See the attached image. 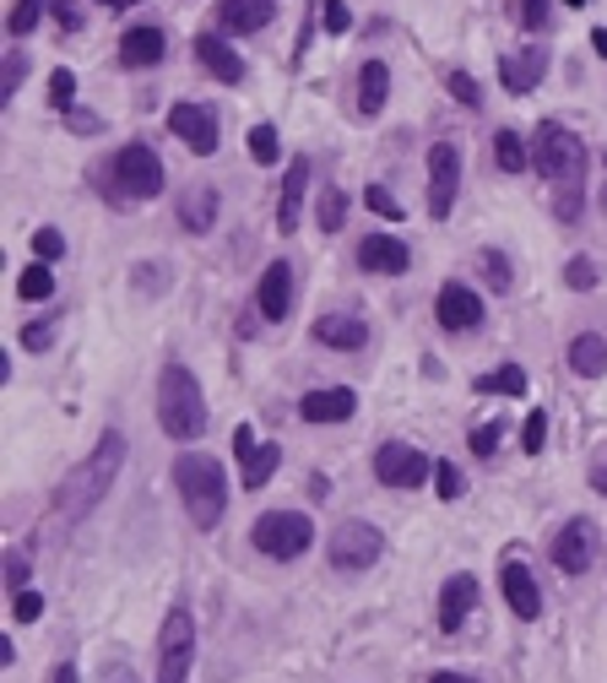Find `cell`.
I'll list each match as a JSON object with an SVG mask.
<instances>
[{
  "label": "cell",
  "instance_id": "6da1fadb",
  "mask_svg": "<svg viewBox=\"0 0 607 683\" xmlns=\"http://www.w3.org/2000/svg\"><path fill=\"white\" fill-rule=\"evenodd\" d=\"M120 472H126V434H120V428H104L98 445L82 456V467L60 483V510H66V516H93V510L109 499V488L120 483Z\"/></svg>",
  "mask_w": 607,
  "mask_h": 683
},
{
  "label": "cell",
  "instance_id": "7a4b0ae2",
  "mask_svg": "<svg viewBox=\"0 0 607 683\" xmlns=\"http://www.w3.org/2000/svg\"><path fill=\"white\" fill-rule=\"evenodd\" d=\"M174 488H179V505H185L195 532L223 527V516H228V478H223L217 456H206V450L174 456Z\"/></svg>",
  "mask_w": 607,
  "mask_h": 683
},
{
  "label": "cell",
  "instance_id": "3957f363",
  "mask_svg": "<svg viewBox=\"0 0 607 683\" xmlns=\"http://www.w3.org/2000/svg\"><path fill=\"white\" fill-rule=\"evenodd\" d=\"M157 428L179 445H195L206 434V397L185 364H163L157 375Z\"/></svg>",
  "mask_w": 607,
  "mask_h": 683
},
{
  "label": "cell",
  "instance_id": "277c9868",
  "mask_svg": "<svg viewBox=\"0 0 607 683\" xmlns=\"http://www.w3.org/2000/svg\"><path fill=\"white\" fill-rule=\"evenodd\" d=\"M532 163H537V174L554 179V185L586 179V141L575 137L570 126H559V120H543L537 137H532Z\"/></svg>",
  "mask_w": 607,
  "mask_h": 683
},
{
  "label": "cell",
  "instance_id": "5b68a950",
  "mask_svg": "<svg viewBox=\"0 0 607 683\" xmlns=\"http://www.w3.org/2000/svg\"><path fill=\"white\" fill-rule=\"evenodd\" d=\"M109 179H115V201H152V196H163V185H168V174H163V157L152 152L147 141H126L120 152H115V163H109Z\"/></svg>",
  "mask_w": 607,
  "mask_h": 683
},
{
  "label": "cell",
  "instance_id": "8992f818",
  "mask_svg": "<svg viewBox=\"0 0 607 683\" xmlns=\"http://www.w3.org/2000/svg\"><path fill=\"white\" fill-rule=\"evenodd\" d=\"M250 547L255 553H266V558H304L309 547H314V521L304 516V510H266V516H255V527H250Z\"/></svg>",
  "mask_w": 607,
  "mask_h": 683
},
{
  "label": "cell",
  "instance_id": "52a82bcc",
  "mask_svg": "<svg viewBox=\"0 0 607 683\" xmlns=\"http://www.w3.org/2000/svg\"><path fill=\"white\" fill-rule=\"evenodd\" d=\"M195 668V619L190 608H168L157 629V683H190Z\"/></svg>",
  "mask_w": 607,
  "mask_h": 683
},
{
  "label": "cell",
  "instance_id": "ba28073f",
  "mask_svg": "<svg viewBox=\"0 0 607 683\" xmlns=\"http://www.w3.org/2000/svg\"><path fill=\"white\" fill-rule=\"evenodd\" d=\"M325 553H331L336 569H369V564H380V553H385V532H380L374 521H336Z\"/></svg>",
  "mask_w": 607,
  "mask_h": 683
},
{
  "label": "cell",
  "instance_id": "9c48e42d",
  "mask_svg": "<svg viewBox=\"0 0 607 683\" xmlns=\"http://www.w3.org/2000/svg\"><path fill=\"white\" fill-rule=\"evenodd\" d=\"M429 456L418 450V445H407V439H385L380 450H374V478L385 483V488H424L429 483Z\"/></svg>",
  "mask_w": 607,
  "mask_h": 683
},
{
  "label": "cell",
  "instance_id": "30bf717a",
  "mask_svg": "<svg viewBox=\"0 0 607 683\" xmlns=\"http://www.w3.org/2000/svg\"><path fill=\"white\" fill-rule=\"evenodd\" d=\"M461 196V146L455 141H435L429 146V217L445 223Z\"/></svg>",
  "mask_w": 607,
  "mask_h": 683
},
{
  "label": "cell",
  "instance_id": "8fae6325",
  "mask_svg": "<svg viewBox=\"0 0 607 683\" xmlns=\"http://www.w3.org/2000/svg\"><path fill=\"white\" fill-rule=\"evenodd\" d=\"M597 547H603V532H597V521H586V516H570L559 532H554V564L564 569V575H586L592 564H597Z\"/></svg>",
  "mask_w": 607,
  "mask_h": 683
},
{
  "label": "cell",
  "instance_id": "7c38bea8",
  "mask_svg": "<svg viewBox=\"0 0 607 683\" xmlns=\"http://www.w3.org/2000/svg\"><path fill=\"white\" fill-rule=\"evenodd\" d=\"M499 591H504V602H510V613H515L521 624H537V619H543V591H537V580H532V569H526L521 553H510V558L499 564Z\"/></svg>",
  "mask_w": 607,
  "mask_h": 683
},
{
  "label": "cell",
  "instance_id": "4fadbf2b",
  "mask_svg": "<svg viewBox=\"0 0 607 683\" xmlns=\"http://www.w3.org/2000/svg\"><path fill=\"white\" fill-rule=\"evenodd\" d=\"M168 131L185 141L195 157H212V152L223 146L217 115H212V109H201V104H174V109H168Z\"/></svg>",
  "mask_w": 607,
  "mask_h": 683
},
{
  "label": "cell",
  "instance_id": "5bb4252c",
  "mask_svg": "<svg viewBox=\"0 0 607 683\" xmlns=\"http://www.w3.org/2000/svg\"><path fill=\"white\" fill-rule=\"evenodd\" d=\"M435 320H440L445 331H477V326H483V298H477V287L440 282V293H435Z\"/></svg>",
  "mask_w": 607,
  "mask_h": 683
},
{
  "label": "cell",
  "instance_id": "9a60e30c",
  "mask_svg": "<svg viewBox=\"0 0 607 683\" xmlns=\"http://www.w3.org/2000/svg\"><path fill=\"white\" fill-rule=\"evenodd\" d=\"M543 76H548V49H543V44H526V49H515V55H504V60H499V82H504V93H510V98L537 93V87H543Z\"/></svg>",
  "mask_w": 607,
  "mask_h": 683
},
{
  "label": "cell",
  "instance_id": "2e32d148",
  "mask_svg": "<svg viewBox=\"0 0 607 683\" xmlns=\"http://www.w3.org/2000/svg\"><path fill=\"white\" fill-rule=\"evenodd\" d=\"M309 337H314L320 348H331V353H364V348H369V326H364V315H347V309L320 315V320L309 326Z\"/></svg>",
  "mask_w": 607,
  "mask_h": 683
},
{
  "label": "cell",
  "instance_id": "e0dca14e",
  "mask_svg": "<svg viewBox=\"0 0 607 683\" xmlns=\"http://www.w3.org/2000/svg\"><path fill=\"white\" fill-rule=\"evenodd\" d=\"M407 267H413V250H407L396 234H369V239H358V272L402 276Z\"/></svg>",
  "mask_w": 607,
  "mask_h": 683
},
{
  "label": "cell",
  "instance_id": "ac0fdd59",
  "mask_svg": "<svg viewBox=\"0 0 607 683\" xmlns=\"http://www.w3.org/2000/svg\"><path fill=\"white\" fill-rule=\"evenodd\" d=\"M353 412H358V391L353 386H320V391H304L299 397L304 423H347Z\"/></svg>",
  "mask_w": 607,
  "mask_h": 683
},
{
  "label": "cell",
  "instance_id": "d6986e66",
  "mask_svg": "<svg viewBox=\"0 0 607 683\" xmlns=\"http://www.w3.org/2000/svg\"><path fill=\"white\" fill-rule=\"evenodd\" d=\"M255 304H261V320H288V309H294V267L288 261H272L261 272Z\"/></svg>",
  "mask_w": 607,
  "mask_h": 683
},
{
  "label": "cell",
  "instance_id": "ffe728a7",
  "mask_svg": "<svg viewBox=\"0 0 607 683\" xmlns=\"http://www.w3.org/2000/svg\"><path fill=\"white\" fill-rule=\"evenodd\" d=\"M477 597H483V586H477V575H466V569L440 586V629H445V635H455V629L472 619Z\"/></svg>",
  "mask_w": 607,
  "mask_h": 683
},
{
  "label": "cell",
  "instance_id": "44dd1931",
  "mask_svg": "<svg viewBox=\"0 0 607 683\" xmlns=\"http://www.w3.org/2000/svg\"><path fill=\"white\" fill-rule=\"evenodd\" d=\"M195 60H201L223 87H239V82H245V60H239V49H234L228 38H217V33H201V38H195Z\"/></svg>",
  "mask_w": 607,
  "mask_h": 683
},
{
  "label": "cell",
  "instance_id": "7402d4cb",
  "mask_svg": "<svg viewBox=\"0 0 607 683\" xmlns=\"http://www.w3.org/2000/svg\"><path fill=\"white\" fill-rule=\"evenodd\" d=\"M272 16H277V0H217V27L239 38L272 27Z\"/></svg>",
  "mask_w": 607,
  "mask_h": 683
},
{
  "label": "cell",
  "instance_id": "603a6c76",
  "mask_svg": "<svg viewBox=\"0 0 607 683\" xmlns=\"http://www.w3.org/2000/svg\"><path fill=\"white\" fill-rule=\"evenodd\" d=\"M217 207H223V196H217L212 185H190V190L179 196V228H185V234H212Z\"/></svg>",
  "mask_w": 607,
  "mask_h": 683
},
{
  "label": "cell",
  "instance_id": "cb8c5ba5",
  "mask_svg": "<svg viewBox=\"0 0 607 683\" xmlns=\"http://www.w3.org/2000/svg\"><path fill=\"white\" fill-rule=\"evenodd\" d=\"M163 55H168V38H163L157 27H131V33L120 38V66H126V71H152Z\"/></svg>",
  "mask_w": 607,
  "mask_h": 683
},
{
  "label": "cell",
  "instance_id": "d4e9b609",
  "mask_svg": "<svg viewBox=\"0 0 607 683\" xmlns=\"http://www.w3.org/2000/svg\"><path fill=\"white\" fill-rule=\"evenodd\" d=\"M304 190H309V157H294V168L283 174V201H277V234H294V228H299Z\"/></svg>",
  "mask_w": 607,
  "mask_h": 683
},
{
  "label": "cell",
  "instance_id": "484cf974",
  "mask_svg": "<svg viewBox=\"0 0 607 683\" xmlns=\"http://www.w3.org/2000/svg\"><path fill=\"white\" fill-rule=\"evenodd\" d=\"M570 369L581 375V380H603L607 375V337L603 331H581L575 342H570Z\"/></svg>",
  "mask_w": 607,
  "mask_h": 683
},
{
  "label": "cell",
  "instance_id": "4316f807",
  "mask_svg": "<svg viewBox=\"0 0 607 683\" xmlns=\"http://www.w3.org/2000/svg\"><path fill=\"white\" fill-rule=\"evenodd\" d=\"M391 98V66L385 60H364L358 66V115H380Z\"/></svg>",
  "mask_w": 607,
  "mask_h": 683
},
{
  "label": "cell",
  "instance_id": "83f0119b",
  "mask_svg": "<svg viewBox=\"0 0 607 683\" xmlns=\"http://www.w3.org/2000/svg\"><path fill=\"white\" fill-rule=\"evenodd\" d=\"M472 391H477V397H521V391H526V369H521V364H499L493 375H477Z\"/></svg>",
  "mask_w": 607,
  "mask_h": 683
},
{
  "label": "cell",
  "instance_id": "f1b7e54d",
  "mask_svg": "<svg viewBox=\"0 0 607 683\" xmlns=\"http://www.w3.org/2000/svg\"><path fill=\"white\" fill-rule=\"evenodd\" d=\"M493 163H499V174H526L532 152H526V141L515 131H493Z\"/></svg>",
  "mask_w": 607,
  "mask_h": 683
},
{
  "label": "cell",
  "instance_id": "f546056e",
  "mask_svg": "<svg viewBox=\"0 0 607 683\" xmlns=\"http://www.w3.org/2000/svg\"><path fill=\"white\" fill-rule=\"evenodd\" d=\"M16 298H22V304H44V298H55V272H49V261H33L27 272L16 276Z\"/></svg>",
  "mask_w": 607,
  "mask_h": 683
},
{
  "label": "cell",
  "instance_id": "4dcf8cb0",
  "mask_svg": "<svg viewBox=\"0 0 607 683\" xmlns=\"http://www.w3.org/2000/svg\"><path fill=\"white\" fill-rule=\"evenodd\" d=\"M581 207H586V179H570V185H554V217L564 228L581 223Z\"/></svg>",
  "mask_w": 607,
  "mask_h": 683
},
{
  "label": "cell",
  "instance_id": "1f68e13d",
  "mask_svg": "<svg viewBox=\"0 0 607 683\" xmlns=\"http://www.w3.org/2000/svg\"><path fill=\"white\" fill-rule=\"evenodd\" d=\"M277 467H283V450H277V445H261V450L245 461V478H239V483L255 494V488H266V483H272V472H277Z\"/></svg>",
  "mask_w": 607,
  "mask_h": 683
},
{
  "label": "cell",
  "instance_id": "d6a6232c",
  "mask_svg": "<svg viewBox=\"0 0 607 683\" xmlns=\"http://www.w3.org/2000/svg\"><path fill=\"white\" fill-rule=\"evenodd\" d=\"M49 5H55V0H11V11H5V33H11V38H27V33L44 22Z\"/></svg>",
  "mask_w": 607,
  "mask_h": 683
},
{
  "label": "cell",
  "instance_id": "836d02e7",
  "mask_svg": "<svg viewBox=\"0 0 607 683\" xmlns=\"http://www.w3.org/2000/svg\"><path fill=\"white\" fill-rule=\"evenodd\" d=\"M477 267H483V276H488L493 293H510V287H515V267H510L504 250H477Z\"/></svg>",
  "mask_w": 607,
  "mask_h": 683
},
{
  "label": "cell",
  "instance_id": "e575fe53",
  "mask_svg": "<svg viewBox=\"0 0 607 683\" xmlns=\"http://www.w3.org/2000/svg\"><path fill=\"white\" fill-rule=\"evenodd\" d=\"M314 217H320V228H325V234H336V228L347 223V190H342V185L320 190V212H314Z\"/></svg>",
  "mask_w": 607,
  "mask_h": 683
},
{
  "label": "cell",
  "instance_id": "d590c367",
  "mask_svg": "<svg viewBox=\"0 0 607 683\" xmlns=\"http://www.w3.org/2000/svg\"><path fill=\"white\" fill-rule=\"evenodd\" d=\"M603 282V267L592 261V256H570V267H564V287H575V293H592Z\"/></svg>",
  "mask_w": 607,
  "mask_h": 683
},
{
  "label": "cell",
  "instance_id": "8d00e7d4",
  "mask_svg": "<svg viewBox=\"0 0 607 683\" xmlns=\"http://www.w3.org/2000/svg\"><path fill=\"white\" fill-rule=\"evenodd\" d=\"M250 157H255L261 168H272V163L283 157V141H277V126H255V131H250Z\"/></svg>",
  "mask_w": 607,
  "mask_h": 683
},
{
  "label": "cell",
  "instance_id": "74e56055",
  "mask_svg": "<svg viewBox=\"0 0 607 683\" xmlns=\"http://www.w3.org/2000/svg\"><path fill=\"white\" fill-rule=\"evenodd\" d=\"M55 331H60V315H49V320H27V326H22V337H16V342H22V348H27V353H44V348H49V342H55Z\"/></svg>",
  "mask_w": 607,
  "mask_h": 683
},
{
  "label": "cell",
  "instance_id": "f35d334b",
  "mask_svg": "<svg viewBox=\"0 0 607 683\" xmlns=\"http://www.w3.org/2000/svg\"><path fill=\"white\" fill-rule=\"evenodd\" d=\"M543 445H548V412L532 408V412H526V423H521V450H526V456H537Z\"/></svg>",
  "mask_w": 607,
  "mask_h": 683
},
{
  "label": "cell",
  "instance_id": "ab89813d",
  "mask_svg": "<svg viewBox=\"0 0 607 683\" xmlns=\"http://www.w3.org/2000/svg\"><path fill=\"white\" fill-rule=\"evenodd\" d=\"M49 104H55V109H71V104H76V76H71L66 66L49 71Z\"/></svg>",
  "mask_w": 607,
  "mask_h": 683
},
{
  "label": "cell",
  "instance_id": "60d3db41",
  "mask_svg": "<svg viewBox=\"0 0 607 683\" xmlns=\"http://www.w3.org/2000/svg\"><path fill=\"white\" fill-rule=\"evenodd\" d=\"M435 488H440V499H461L466 494V478H461L455 461H435Z\"/></svg>",
  "mask_w": 607,
  "mask_h": 683
},
{
  "label": "cell",
  "instance_id": "b9f144b4",
  "mask_svg": "<svg viewBox=\"0 0 607 683\" xmlns=\"http://www.w3.org/2000/svg\"><path fill=\"white\" fill-rule=\"evenodd\" d=\"M364 201H369V212H374V217H385V223H396V217H402V201H396L385 185H369V190H364Z\"/></svg>",
  "mask_w": 607,
  "mask_h": 683
},
{
  "label": "cell",
  "instance_id": "7bdbcfd3",
  "mask_svg": "<svg viewBox=\"0 0 607 683\" xmlns=\"http://www.w3.org/2000/svg\"><path fill=\"white\" fill-rule=\"evenodd\" d=\"M548 11H554L548 0H515V22H521L526 33H543V27H548Z\"/></svg>",
  "mask_w": 607,
  "mask_h": 683
},
{
  "label": "cell",
  "instance_id": "ee69618b",
  "mask_svg": "<svg viewBox=\"0 0 607 683\" xmlns=\"http://www.w3.org/2000/svg\"><path fill=\"white\" fill-rule=\"evenodd\" d=\"M22 76H27V60H22V49H5V82H0V98H5V104L16 98Z\"/></svg>",
  "mask_w": 607,
  "mask_h": 683
},
{
  "label": "cell",
  "instance_id": "f6af8a7d",
  "mask_svg": "<svg viewBox=\"0 0 607 683\" xmlns=\"http://www.w3.org/2000/svg\"><path fill=\"white\" fill-rule=\"evenodd\" d=\"M33 256H38V261H60V256H66V234H60V228H38V234H33Z\"/></svg>",
  "mask_w": 607,
  "mask_h": 683
},
{
  "label": "cell",
  "instance_id": "bcb514c9",
  "mask_svg": "<svg viewBox=\"0 0 607 683\" xmlns=\"http://www.w3.org/2000/svg\"><path fill=\"white\" fill-rule=\"evenodd\" d=\"M27 575H33V564H27V553H5V591L16 597V591H27Z\"/></svg>",
  "mask_w": 607,
  "mask_h": 683
},
{
  "label": "cell",
  "instance_id": "7dc6e473",
  "mask_svg": "<svg viewBox=\"0 0 607 683\" xmlns=\"http://www.w3.org/2000/svg\"><path fill=\"white\" fill-rule=\"evenodd\" d=\"M11 619H16V624H38V619H44V597H38V591H16V597H11Z\"/></svg>",
  "mask_w": 607,
  "mask_h": 683
},
{
  "label": "cell",
  "instance_id": "c3c4849f",
  "mask_svg": "<svg viewBox=\"0 0 607 683\" xmlns=\"http://www.w3.org/2000/svg\"><path fill=\"white\" fill-rule=\"evenodd\" d=\"M451 98H455V104H466V109H483V87H477V76L451 71Z\"/></svg>",
  "mask_w": 607,
  "mask_h": 683
},
{
  "label": "cell",
  "instance_id": "681fc988",
  "mask_svg": "<svg viewBox=\"0 0 607 683\" xmlns=\"http://www.w3.org/2000/svg\"><path fill=\"white\" fill-rule=\"evenodd\" d=\"M320 22H325V33H336V38H342V33L353 27V5H347V0H325Z\"/></svg>",
  "mask_w": 607,
  "mask_h": 683
},
{
  "label": "cell",
  "instance_id": "f907efd6",
  "mask_svg": "<svg viewBox=\"0 0 607 683\" xmlns=\"http://www.w3.org/2000/svg\"><path fill=\"white\" fill-rule=\"evenodd\" d=\"M499 434H504L499 423H477L466 439H472V450H477V456H493V450H499Z\"/></svg>",
  "mask_w": 607,
  "mask_h": 683
},
{
  "label": "cell",
  "instance_id": "816d5d0a",
  "mask_svg": "<svg viewBox=\"0 0 607 683\" xmlns=\"http://www.w3.org/2000/svg\"><path fill=\"white\" fill-rule=\"evenodd\" d=\"M255 450H261V445H255V423H239V428H234V456L250 461Z\"/></svg>",
  "mask_w": 607,
  "mask_h": 683
},
{
  "label": "cell",
  "instance_id": "f5cc1de1",
  "mask_svg": "<svg viewBox=\"0 0 607 683\" xmlns=\"http://www.w3.org/2000/svg\"><path fill=\"white\" fill-rule=\"evenodd\" d=\"M55 16H60V27H66V33H76V27H82V16H76V5H71V0H55Z\"/></svg>",
  "mask_w": 607,
  "mask_h": 683
},
{
  "label": "cell",
  "instance_id": "db71d44e",
  "mask_svg": "<svg viewBox=\"0 0 607 683\" xmlns=\"http://www.w3.org/2000/svg\"><path fill=\"white\" fill-rule=\"evenodd\" d=\"M104 683H136V673L120 668V662H109V668H104Z\"/></svg>",
  "mask_w": 607,
  "mask_h": 683
},
{
  "label": "cell",
  "instance_id": "11a10c76",
  "mask_svg": "<svg viewBox=\"0 0 607 683\" xmlns=\"http://www.w3.org/2000/svg\"><path fill=\"white\" fill-rule=\"evenodd\" d=\"M592 488L607 499V456H597V467H592Z\"/></svg>",
  "mask_w": 607,
  "mask_h": 683
},
{
  "label": "cell",
  "instance_id": "9f6ffc18",
  "mask_svg": "<svg viewBox=\"0 0 607 683\" xmlns=\"http://www.w3.org/2000/svg\"><path fill=\"white\" fill-rule=\"evenodd\" d=\"M71 126H76V137H98V120H93V115H71Z\"/></svg>",
  "mask_w": 607,
  "mask_h": 683
},
{
  "label": "cell",
  "instance_id": "6f0895ef",
  "mask_svg": "<svg viewBox=\"0 0 607 683\" xmlns=\"http://www.w3.org/2000/svg\"><path fill=\"white\" fill-rule=\"evenodd\" d=\"M49 683H82V673H76V662H60V668H55V679Z\"/></svg>",
  "mask_w": 607,
  "mask_h": 683
},
{
  "label": "cell",
  "instance_id": "680465c9",
  "mask_svg": "<svg viewBox=\"0 0 607 683\" xmlns=\"http://www.w3.org/2000/svg\"><path fill=\"white\" fill-rule=\"evenodd\" d=\"M429 683H483V679H472V673H451V668H445V673H429Z\"/></svg>",
  "mask_w": 607,
  "mask_h": 683
},
{
  "label": "cell",
  "instance_id": "91938a15",
  "mask_svg": "<svg viewBox=\"0 0 607 683\" xmlns=\"http://www.w3.org/2000/svg\"><path fill=\"white\" fill-rule=\"evenodd\" d=\"M592 49H597V55L607 60V27H597V33H592Z\"/></svg>",
  "mask_w": 607,
  "mask_h": 683
},
{
  "label": "cell",
  "instance_id": "94428289",
  "mask_svg": "<svg viewBox=\"0 0 607 683\" xmlns=\"http://www.w3.org/2000/svg\"><path fill=\"white\" fill-rule=\"evenodd\" d=\"M104 5H115V11H126V5H142V0H104Z\"/></svg>",
  "mask_w": 607,
  "mask_h": 683
},
{
  "label": "cell",
  "instance_id": "6125c7cd",
  "mask_svg": "<svg viewBox=\"0 0 607 683\" xmlns=\"http://www.w3.org/2000/svg\"><path fill=\"white\" fill-rule=\"evenodd\" d=\"M597 201H603V212H607V185H603V190H597Z\"/></svg>",
  "mask_w": 607,
  "mask_h": 683
},
{
  "label": "cell",
  "instance_id": "be15d7a7",
  "mask_svg": "<svg viewBox=\"0 0 607 683\" xmlns=\"http://www.w3.org/2000/svg\"><path fill=\"white\" fill-rule=\"evenodd\" d=\"M564 5H575V11H581V5H592V0H564Z\"/></svg>",
  "mask_w": 607,
  "mask_h": 683
}]
</instances>
